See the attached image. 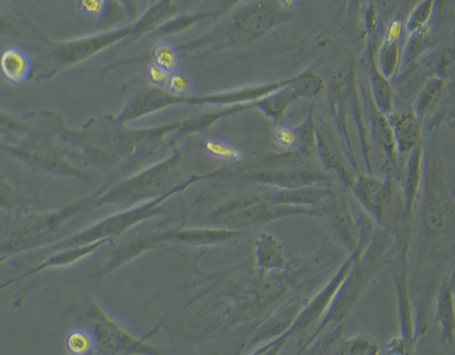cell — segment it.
Instances as JSON below:
<instances>
[{"label":"cell","instance_id":"cell-36","mask_svg":"<svg viewBox=\"0 0 455 355\" xmlns=\"http://www.w3.org/2000/svg\"><path fill=\"white\" fill-rule=\"evenodd\" d=\"M76 3L78 13L95 19L100 23L108 13L111 0H76Z\"/></svg>","mask_w":455,"mask_h":355},{"label":"cell","instance_id":"cell-19","mask_svg":"<svg viewBox=\"0 0 455 355\" xmlns=\"http://www.w3.org/2000/svg\"><path fill=\"white\" fill-rule=\"evenodd\" d=\"M397 146L399 170L403 158L423 142V122L415 114L413 109L395 111L387 115Z\"/></svg>","mask_w":455,"mask_h":355},{"label":"cell","instance_id":"cell-9","mask_svg":"<svg viewBox=\"0 0 455 355\" xmlns=\"http://www.w3.org/2000/svg\"><path fill=\"white\" fill-rule=\"evenodd\" d=\"M37 23L6 0H0V46L15 44L38 56L50 41Z\"/></svg>","mask_w":455,"mask_h":355},{"label":"cell","instance_id":"cell-44","mask_svg":"<svg viewBox=\"0 0 455 355\" xmlns=\"http://www.w3.org/2000/svg\"><path fill=\"white\" fill-rule=\"evenodd\" d=\"M156 2V0H151L152 4H155Z\"/></svg>","mask_w":455,"mask_h":355},{"label":"cell","instance_id":"cell-14","mask_svg":"<svg viewBox=\"0 0 455 355\" xmlns=\"http://www.w3.org/2000/svg\"><path fill=\"white\" fill-rule=\"evenodd\" d=\"M347 75H336L333 77L331 90H329V104L335 120L337 130H339L341 144H343L345 154L347 155L353 170L360 174L358 159H356L355 146L348 129V100H347Z\"/></svg>","mask_w":455,"mask_h":355},{"label":"cell","instance_id":"cell-35","mask_svg":"<svg viewBox=\"0 0 455 355\" xmlns=\"http://www.w3.org/2000/svg\"><path fill=\"white\" fill-rule=\"evenodd\" d=\"M66 347L69 353L76 355H85L92 353L95 347V339L90 331L76 329L70 331L66 338Z\"/></svg>","mask_w":455,"mask_h":355},{"label":"cell","instance_id":"cell-5","mask_svg":"<svg viewBox=\"0 0 455 355\" xmlns=\"http://www.w3.org/2000/svg\"><path fill=\"white\" fill-rule=\"evenodd\" d=\"M234 10L228 20L219 23L204 36L176 45L180 57L242 48L264 36L277 25L275 14L268 4H242Z\"/></svg>","mask_w":455,"mask_h":355},{"label":"cell","instance_id":"cell-1","mask_svg":"<svg viewBox=\"0 0 455 355\" xmlns=\"http://www.w3.org/2000/svg\"><path fill=\"white\" fill-rule=\"evenodd\" d=\"M439 128H427L423 178L417 201V233H411L410 288L415 307L414 338L429 327L431 305L439 283L454 259V193L443 162Z\"/></svg>","mask_w":455,"mask_h":355},{"label":"cell","instance_id":"cell-29","mask_svg":"<svg viewBox=\"0 0 455 355\" xmlns=\"http://www.w3.org/2000/svg\"><path fill=\"white\" fill-rule=\"evenodd\" d=\"M292 132L294 136L293 151H297L304 157L312 158L316 142V121L314 106L309 109L305 121L299 126L292 128Z\"/></svg>","mask_w":455,"mask_h":355},{"label":"cell","instance_id":"cell-22","mask_svg":"<svg viewBox=\"0 0 455 355\" xmlns=\"http://www.w3.org/2000/svg\"><path fill=\"white\" fill-rule=\"evenodd\" d=\"M436 319L435 322L441 327L442 341L445 344L454 345L455 342V294L454 275L449 272L439 283L436 296Z\"/></svg>","mask_w":455,"mask_h":355},{"label":"cell","instance_id":"cell-30","mask_svg":"<svg viewBox=\"0 0 455 355\" xmlns=\"http://www.w3.org/2000/svg\"><path fill=\"white\" fill-rule=\"evenodd\" d=\"M345 327H347V323L325 330L311 345L306 347L304 352L301 354L339 355L340 347L345 338Z\"/></svg>","mask_w":455,"mask_h":355},{"label":"cell","instance_id":"cell-18","mask_svg":"<svg viewBox=\"0 0 455 355\" xmlns=\"http://www.w3.org/2000/svg\"><path fill=\"white\" fill-rule=\"evenodd\" d=\"M423 157H425V146L422 142L407 155L406 163H403L400 167L397 178L402 190L403 205H405L407 216L411 218H414L415 209H417L415 208H417L419 190H421Z\"/></svg>","mask_w":455,"mask_h":355},{"label":"cell","instance_id":"cell-2","mask_svg":"<svg viewBox=\"0 0 455 355\" xmlns=\"http://www.w3.org/2000/svg\"><path fill=\"white\" fill-rule=\"evenodd\" d=\"M183 11L176 0H159L152 4L142 17L120 28L100 31L90 36L69 41L50 38L45 50L38 56H34L33 81L42 83L52 80L67 69L84 64L121 43H124L121 48L128 49L143 38L150 37L156 29Z\"/></svg>","mask_w":455,"mask_h":355},{"label":"cell","instance_id":"cell-32","mask_svg":"<svg viewBox=\"0 0 455 355\" xmlns=\"http://www.w3.org/2000/svg\"><path fill=\"white\" fill-rule=\"evenodd\" d=\"M380 345L374 335L361 333L350 339L344 338L339 355H379Z\"/></svg>","mask_w":455,"mask_h":355},{"label":"cell","instance_id":"cell-42","mask_svg":"<svg viewBox=\"0 0 455 355\" xmlns=\"http://www.w3.org/2000/svg\"><path fill=\"white\" fill-rule=\"evenodd\" d=\"M280 2L284 7H291L296 3V0H280Z\"/></svg>","mask_w":455,"mask_h":355},{"label":"cell","instance_id":"cell-7","mask_svg":"<svg viewBox=\"0 0 455 355\" xmlns=\"http://www.w3.org/2000/svg\"><path fill=\"white\" fill-rule=\"evenodd\" d=\"M221 216L223 220L237 227H261L285 217H323V212L319 209L305 206L274 204L257 188L253 193L238 199L229 208L223 209Z\"/></svg>","mask_w":455,"mask_h":355},{"label":"cell","instance_id":"cell-28","mask_svg":"<svg viewBox=\"0 0 455 355\" xmlns=\"http://www.w3.org/2000/svg\"><path fill=\"white\" fill-rule=\"evenodd\" d=\"M220 17H221V15H220L219 12L214 10L200 11L191 14L180 13L176 15L175 18L171 19L170 21L164 23L159 29H156L150 37L174 36V35L183 33V31L190 29L192 27L198 26L200 23L210 22Z\"/></svg>","mask_w":455,"mask_h":355},{"label":"cell","instance_id":"cell-33","mask_svg":"<svg viewBox=\"0 0 455 355\" xmlns=\"http://www.w3.org/2000/svg\"><path fill=\"white\" fill-rule=\"evenodd\" d=\"M435 6L436 0H422L414 10L411 12L407 19L405 28L408 34L418 33V31L427 28L433 21Z\"/></svg>","mask_w":455,"mask_h":355},{"label":"cell","instance_id":"cell-12","mask_svg":"<svg viewBox=\"0 0 455 355\" xmlns=\"http://www.w3.org/2000/svg\"><path fill=\"white\" fill-rule=\"evenodd\" d=\"M320 209L323 217H327L332 233L340 241L341 247L348 253L355 251L359 245L360 227L358 220L353 217L347 199L333 190Z\"/></svg>","mask_w":455,"mask_h":355},{"label":"cell","instance_id":"cell-8","mask_svg":"<svg viewBox=\"0 0 455 355\" xmlns=\"http://www.w3.org/2000/svg\"><path fill=\"white\" fill-rule=\"evenodd\" d=\"M324 89V80L319 74L305 70L299 75L290 77L289 83L284 87L254 101V108L278 123L293 104L300 99H315L323 95Z\"/></svg>","mask_w":455,"mask_h":355},{"label":"cell","instance_id":"cell-41","mask_svg":"<svg viewBox=\"0 0 455 355\" xmlns=\"http://www.w3.org/2000/svg\"><path fill=\"white\" fill-rule=\"evenodd\" d=\"M243 2H245V0H219L218 9L214 11L219 12L222 17L227 12L233 11L237 6L242 5Z\"/></svg>","mask_w":455,"mask_h":355},{"label":"cell","instance_id":"cell-26","mask_svg":"<svg viewBox=\"0 0 455 355\" xmlns=\"http://www.w3.org/2000/svg\"><path fill=\"white\" fill-rule=\"evenodd\" d=\"M415 64L421 66L431 76L441 77L447 82L453 81L454 46L446 45L443 48L427 50Z\"/></svg>","mask_w":455,"mask_h":355},{"label":"cell","instance_id":"cell-10","mask_svg":"<svg viewBox=\"0 0 455 355\" xmlns=\"http://www.w3.org/2000/svg\"><path fill=\"white\" fill-rule=\"evenodd\" d=\"M398 179L391 171L387 170V177L379 178L371 174H356L355 185L351 190L363 205L364 212L380 227L387 222V209L397 188Z\"/></svg>","mask_w":455,"mask_h":355},{"label":"cell","instance_id":"cell-45","mask_svg":"<svg viewBox=\"0 0 455 355\" xmlns=\"http://www.w3.org/2000/svg\"><path fill=\"white\" fill-rule=\"evenodd\" d=\"M209 2H210V0H205V3H209Z\"/></svg>","mask_w":455,"mask_h":355},{"label":"cell","instance_id":"cell-11","mask_svg":"<svg viewBox=\"0 0 455 355\" xmlns=\"http://www.w3.org/2000/svg\"><path fill=\"white\" fill-rule=\"evenodd\" d=\"M315 148L323 170L335 171L344 188L351 189L356 178L355 170H351V163L345 154L339 136L333 130L327 118H323L316 123Z\"/></svg>","mask_w":455,"mask_h":355},{"label":"cell","instance_id":"cell-46","mask_svg":"<svg viewBox=\"0 0 455 355\" xmlns=\"http://www.w3.org/2000/svg\"><path fill=\"white\" fill-rule=\"evenodd\" d=\"M2 49H3L2 46H0V50H2Z\"/></svg>","mask_w":455,"mask_h":355},{"label":"cell","instance_id":"cell-17","mask_svg":"<svg viewBox=\"0 0 455 355\" xmlns=\"http://www.w3.org/2000/svg\"><path fill=\"white\" fill-rule=\"evenodd\" d=\"M258 188L274 204L305 206V208L319 209L333 191L331 185L301 186L294 189L275 188L268 185H258Z\"/></svg>","mask_w":455,"mask_h":355},{"label":"cell","instance_id":"cell-4","mask_svg":"<svg viewBox=\"0 0 455 355\" xmlns=\"http://www.w3.org/2000/svg\"><path fill=\"white\" fill-rule=\"evenodd\" d=\"M360 227V241L359 245L355 251L350 253V256L344 260L333 275L332 279L325 284L323 290L317 292L313 298H309L308 302L305 304L303 310L293 322V325L286 333L280 335V337L274 339V341L267 343V344L259 347L254 355H277L281 353L283 347L288 344L290 339H298V347L304 344L306 339L313 333L321 320L327 314L329 308H331L333 298L340 288L345 276L350 272L353 264L359 259L364 249L370 245L372 235L375 232V221L371 217L361 213L358 218Z\"/></svg>","mask_w":455,"mask_h":355},{"label":"cell","instance_id":"cell-37","mask_svg":"<svg viewBox=\"0 0 455 355\" xmlns=\"http://www.w3.org/2000/svg\"><path fill=\"white\" fill-rule=\"evenodd\" d=\"M144 76L153 87L164 89L170 79L171 72L150 62L145 69Z\"/></svg>","mask_w":455,"mask_h":355},{"label":"cell","instance_id":"cell-31","mask_svg":"<svg viewBox=\"0 0 455 355\" xmlns=\"http://www.w3.org/2000/svg\"><path fill=\"white\" fill-rule=\"evenodd\" d=\"M147 60L172 73L179 70L182 57L176 45L168 41H160L153 46L151 53L147 56Z\"/></svg>","mask_w":455,"mask_h":355},{"label":"cell","instance_id":"cell-25","mask_svg":"<svg viewBox=\"0 0 455 355\" xmlns=\"http://www.w3.org/2000/svg\"><path fill=\"white\" fill-rule=\"evenodd\" d=\"M254 266L264 272H282L290 266L291 260L286 255L284 245L275 235L261 233L256 241Z\"/></svg>","mask_w":455,"mask_h":355},{"label":"cell","instance_id":"cell-20","mask_svg":"<svg viewBox=\"0 0 455 355\" xmlns=\"http://www.w3.org/2000/svg\"><path fill=\"white\" fill-rule=\"evenodd\" d=\"M35 58L21 45H6L0 50V77L11 85L33 81Z\"/></svg>","mask_w":455,"mask_h":355},{"label":"cell","instance_id":"cell-27","mask_svg":"<svg viewBox=\"0 0 455 355\" xmlns=\"http://www.w3.org/2000/svg\"><path fill=\"white\" fill-rule=\"evenodd\" d=\"M447 84H449V82L441 79V77L431 76L419 89L411 109H413L415 114L422 122L426 116L433 112V109L443 103V97L446 93Z\"/></svg>","mask_w":455,"mask_h":355},{"label":"cell","instance_id":"cell-21","mask_svg":"<svg viewBox=\"0 0 455 355\" xmlns=\"http://www.w3.org/2000/svg\"><path fill=\"white\" fill-rule=\"evenodd\" d=\"M374 42L368 43V90L376 107L383 114L390 115L395 111V89L391 80L384 76L378 67L375 59Z\"/></svg>","mask_w":455,"mask_h":355},{"label":"cell","instance_id":"cell-24","mask_svg":"<svg viewBox=\"0 0 455 355\" xmlns=\"http://www.w3.org/2000/svg\"><path fill=\"white\" fill-rule=\"evenodd\" d=\"M403 27L402 22L394 21L387 27L386 36L375 53L376 64L387 79L397 75L402 62V40Z\"/></svg>","mask_w":455,"mask_h":355},{"label":"cell","instance_id":"cell-15","mask_svg":"<svg viewBox=\"0 0 455 355\" xmlns=\"http://www.w3.org/2000/svg\"><path fill=\"white\" fill-rule=\"evenodd\" d=\"M290 79L280 80L275 82H269V83H262L256 85H250L231 91L213 93V95L200 96V97H188L186 99L180 100V104H192V105H219V106H225V105H243L254 103L264 97L270 95L276 90L284 87L288 84Z\"/></svg>","mask_w":455,"mask_h":355},{"label":"cell","instance_id":"cell-6","mask_svg":"<svg viewBox=\"0 0 455 355\" xmlns=\"http://www.w3.org/2000/svg\"><path fill=\"white\" fill-rule=\"evenodd\" d=\"M249 170L243 171L244 181L256 185L294 189L301 186L331 185V178L311 158L304 157L297 151L284 154H269L254 160Z\"/></svg>","mask_w":455,"mask_h":355},{"label":"cell","instance_id":"cell-13","mask_svg":"<svg viewBox=\"0 0 455 355\" xmlns=\"http://www.w3.org/2000/svg\"><path fill=\"white\" fill-rule=\"evenodd\" d=\"M360 95L363 99V108L368 113V123H370V135L372 140L384 152L387 159V170L391 171L395 178L399 175V158L394 130L387 115L379 111L372 101L370 90L363 83H359Z\"/></svg>","mask_w":455,"mask_h":355},{"label":"cell","instance_id":"cell-40","mask_svg":"<svg viewBox=\"0 0 455 355\" xmlns=\"http://www.w3.org/2000/svg\"><path fill=\"white\" fill-rule=\"evenodd\" d=\"M451 6H454V0H436V6H435V13L433 21H431V25L433 26L435 22L438 20L439 17H443L444 15V12L446 9H451Z\"/></svg>","mask_w":455,"mask_h":355},{"label":"cell","instance_id":"cell-16","mask_svg":"<svg viewBox=\"0 0 455 355\" xmlns=\"http://www.w3.org/2000/svg\"><path fill=\"white\" fill-rule=\"evenodd\" d=\"M308 299L309 296H297V298L286 303L275 313L270 315L268 319H266L254 331L253 337L251 339L247 349H252V347L262 344V343L267 344V343L272 342L286 333L292 327L293 322L296 321L298 315H299Z\"/></svg>","mask_w":455,"mask_h":355},{"label":"cell","instance_id":"cell-34","mask_svg":"<svg viewBox=\"0 0 455 355\" xmlns=\"http://www.w3.org/2000/svg\"><path fill=\"white\" fill-rule=\"evenodd\" d=\"M205 150L209 152L212 157L223 160V162L231 163H239L244 159L242 151L236 146L225 142V140L210 138L204 144Z\"/></svg>","mask_w":455,"mask_h":355},{"label":"cell","instance_id":"cell-23","mask_svg":"<svg viewBox=\"0 0 455 355\" xmlns=\"http://www.w3.org/2000/svg\"><path fill=\"white\" fill-rule=\"evenodd\" d=\"M347 87L348 113L352 115L356 128H358L361 152H363V157L367 166L368 174L374 175V168H372L371 162V140L368 138H370V130H368L366 118H364V108L360 99L359 81L355 68H351L350 72L347 73Z\"/></svg>","mask_w":455,"mask_h":355},{"label":"cell","instance_id":"cell-43","mask_svg":"<svg viewBox=\"0 0 455 355\" xmlns=\"http://www.w3.org/2000/svg\"><path fill=\"white\" fill-rule=\"evenodd\" d=\"M348 2H350L351 5L352 6H355V4H358L359 3V0H348Z\"/></svg>","mask_w":455,"mask_h":355},{"label":"cell","instance_id":"cell-38","mask_svg":"<svg viewBox=\"0 0 455 355\" xmlns=\"http://www.w3.org/2000/svg\"><path fill=\"white\" fill-rule=\"evenodd\" d=\"M417 351V343L408 341L406 338H392L387 345V354L391 355H411L415 354Z\"/></svg>","mask_w":455,"mask_h":355},{"label":"cell","instance_id":"cell-39","mask_svg":"<svg viewBox=\"0 0 455 355\" xmlns=\"http://www.w3.org/2000/svg\"><path fill=\"white\" fill-rule=\"evenodd\" d=\"M272 138L278 146L292 150L294 147V136L292 128L277 126L274 129Z\"/></svg>","mask_w":455,"mask_h":355},{"label":"cell","instance_id":"cell-3","mask_svg":"<svg viewBox=\"0 0 455 355\" xmlns=\"http://www.w3.org/2000/svg\"><path fill=\"white\" fill-rule=\"evenodd\" d=\"M394 245L395 238L390 230L379 225L363 256L353 264L350 272L345 276L327 314L304 344L298 347L297 354L303 353L306 347L311 345L325 330L347 322L364 292L374 284L379 272L389 263Z\"/></svg>","mask_w":455,"mask_h":355}]
</instances>
